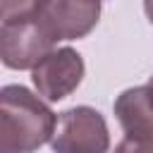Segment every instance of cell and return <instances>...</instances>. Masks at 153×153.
Masks as SVG:
<instances>
[{"label":"cell","mask_w":153,"mask_h":153,"mask_svg":"<svg viewBox=\"0 0 153 153\" xmlns=\"http://www.w3.org/2000/svg\"><path fill=\"white\" fill-rule=\"evenodd\" d=\"M57 115L29 88L7 84L0 91L2 153H33L55 134Z\"/></svg>","instance_id":"6da1fadb"},{"label":"cell","mask_w":153,"mask_h":153,"mask_svg":"<svg viewBox=\"0 0 153 153\" xmlns=\"http://www.w3.org/2000/svg\"><path fill=\"white\" fill-rule=\"evenodd\" d=\"M50 146L53 153H108V124L96 108L74 105L57 115Z\"/></svg>","instance_id":"7a4b0ae2"},{"label":"cell","mask_w":153,"mask_h":153,"mask_svg":"<svg viewBox=\"0 0 153 153\" xmlns=\"http://www.w3.org/2000/svg\"><path fill=\"white\" fill-rule=\"evenodd\" d=\"M100 17V0H41L33 19L57 45L91 33Z\"/></svg>","instance_id":"3957f363"},{"label":"cell","mask_w":153,"mask_h":153,"mask_svg":"<svg viewBox=\"0 0 153 153\" xmlns=\"http://www.w3.org/2000/svg\"><path fill=\"white\" fill-rule=\"evenodd\" d=\"M55 50V43L36 24L33 14L2 22L0 26V57L10 69H33L45 55Z\"/></svg>","instance_id":"277c9868"},{"label":"cell","mask_w":153,"mask_h":153,"mask_svg":"<svg viewBox=\"0 0 153 153\" xmlns=\"http://www.w3.org/2000/svg\"><path fill=\"white\" fill-rule=\"evenodd\" d=\"M84 79V60L74 48H55L33 69L31 81L45 100L55 103L67 98Z\"/></svg>","instance_id":"5b68a950"},{"label":"cell","mask_w":153,"mask_h":153,"mask_svg":"<svg viewBox=\"0 0 153 153\" xmlns=\"http://www.w3.org/2000/svg\"><path fill=\"white\" fill-rule=\"evenodd\" d=\"M112 110L124 136L153 139V84L122 91Z\"/></svg>","instance_id":"8992f818"},{"label":"cell","mask_w":153,"mask_h":153,"mask_svg":"<svg viewBox=\"0 0 153 153\" xmlns=\"http://www.w3.org/2000/svg\"><path fill=\"white\" fill-rule=\"evenodd\" d=\"M41 0H2V22L31 17Z\"/></svg>","instance_id":"52a82bcc"},{"label":"cell","mask_w":153,"mask_h":153,"mask_svg":"<svg viewBox=\"0 0 153 153\" xmlns=\"http://www.w3.org/2000/svg\"><path fill=\"white\" fill-rule=\"evenodd\" d=\"M115 153H153V139L124 136V139L115 146Z\"/></svg>","instance_id":"ba28073f"},{"label":"cell","mask_w":153,"mask_h":153,"mask_svg":"<svg viewBox=\"0 0 153 153\" xmlns=\"http://www.w3.org/2000/svg\"><path fill=\"white\" fill-rule=\"evenodd\" d=\"M143 12H146V19L153 24V0H143Z\"/></svg>","instance_id":"9c48e42d"},{"label":"cell","mask_w":153,"mask_h":153,"mask_svg":"<svg viewBox=\"0 0 153 153\" xmlns=\"http://www.w3.org/2000/svg\"><path fill=\"white\" fill-rule=\"evenodd\" d=\"M148 84H153V76H151V81H148Z\"/></svg>","instance_id":"30bf717a"}]
</instances>
